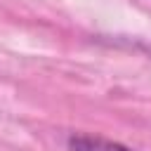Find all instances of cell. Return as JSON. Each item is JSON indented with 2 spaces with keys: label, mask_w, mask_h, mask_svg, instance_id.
<instances>
[{
  "label": "cell",
  "mask_w": 151,
  "mask_h": 151,
  "mask_svg": "<svg viewBox=\"0 0 151 151\" xmlns=\"http://www.w3.org/2000/svg\"><path fill=\"white\" fill-rule=\"evenodd\" d=\"M68 149L71 151H139L132 149L127 144L99 137V134H85V132H76L68 137Z\"/></svg>",
  "instance_id": "obj_1"
}]
</instances>
